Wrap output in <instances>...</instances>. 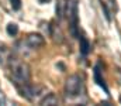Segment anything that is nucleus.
Returning a JSON list of instances; mask_svg holds the SVG:
<instances>
[{
  "label": "nucleus",
  "mask_w": 121,
  "mask_h": 106,
  "mask_svg": "<svg viewBox=\"0 0 121 106\" xmlns=\"http://www.w3.org/2000/svg\"><path fill=\"white\" fill-rule=\"evenodd\" d=\"M10 68H11V75H13V81L17 85H26L28 83L31 76L30 72V67L26 62L17 61L14 58H10Z\"/></svg>",
  "instance_id": "nucleus-1"
},
{
  "label": "nucleus",
  "mask_w": 121,
  "mask_h": 106,
  "mask_svg": "<svg viewBox=\"0 0 121 106\" xmlns=\"http://www.w3.org/2000/svg\"><path fill=\"white\" fill-rule=\"evenodd\" d=\"M66 14L69 17V26H70L72 35L79 37V34H78V0H68Z\"/></svg>",
  "instance_id": "nucleus-2"
},
{
  "label": "nucleus",
  "mask_w": 121,
  "mask_h": 106,
  "mask_svg": "<svg viewBox=\"0 0 121 106\" xmlns=\"http://www.w3.org/2000/svg\"><path fill=\"white\" fill-rule=\"evenodd\" d=\"M82 91V78L79 75H70L65 82V93L69 98H75Z\"/></svg>",
  "instance_id": "nucleus-3"
},
{
  "label": "nucleus",
  "mask_w": 121,
  "mask_h": 106,
  "mask_svg": "<svg viewBox=\"0 0 121 106\" xmlns=\"http://www.w3.org/2000/svg\"><path fill=\"white\" fill-rule=\"evenodd\" d=\"M26 44H27L30 48L35 50V48L42 47V45L45 44V40H44L42 35L38 34V33H31V34H28L27 38H26Z\"/></svg>",
  "instance_id": "nucleus-4"
},
{
  "label": "nucleus",
  "mask_w": 121,
  "mask_h": 106,
  "mask_svg": "<svg viewBox=\"0 0 121 106\" xmlns=\"http://www.w3.org/2000/svg\"><path fill=\"white\" fill-rule=\"evenodd\" d=\"M10 51L4 47V45H0V65L6 67L9 62H10Z\"/></svg>",
  "instance_id": "nucleus-5"
},
{
  "label": "nucleus",
  "mask_w": 121,
  "mask_h": 106,
  "mask_svg": "<svg viewBox=\"0 0 121 106\" xmlns=\"http://www.w3.org/2000/svg\"><path fill=\"white\" fill-rule=\"evenodd\" d=\"M59 103V99L54 95V93H48L42 101H41V105L44 106H52V105H58Z\"/></svg>",
  "instance_id": "nucleus-6"
},
{
  "label": "nucleus",
  "mask_w": 121,
  "mask_h": 106,
  "mask_svg": "<svg viewBox=\"0 0 121 106\" xmlns=\"http://www.w3.org/2000/svg\"><path fill=\"white\" fill-rule=\"evenodd\" d=\"M90 52V42L86 37H80V54L87 55Z\"/></svg>",
  "instance_id": "nucleus-7"
},
{
  "label": "nucleus",
  "mask_w": 121,
  "mask_h": 106,
  "mask_svg": "<svg viewBox=\"0 0 121 106\" xmlns=\"http://www.w3.org/2000/svg\"><path fill=\"white\" fill-rule=\"evenodd\" d=\"M94 81H96L101 88H104L106 92H108V89H107V86H106V83H104V81H103V78H101V75H100V68H99V67L94 68Z\"/></svg>",
  "instance_id": "nucleus-8"
},
{
  "label": "nucleus",
  "mask_w": 121,
  "mask_h": 106,
  "mask_svg": "<svg viewBox=\"0 0 121 106\" xmlns=\"http://www.w3.org/2000/svg\"><path fill=\"white\" fill-rule=\"evenodd\" d=\"M18 33V26L16 24V23H10L9 26H7V34L9 35H16Z\"/></svg>",
  "instance_id": "nucleus-9"
},
{
  "label": "nucleus",
  "mask_w": 121,
  "mask_h": 106,
  "mask_svg": "<svg viewBox=\"0 0 121 106\" xmlns=\"http://www.w3.org/2000/svg\"><path fill=\"white\" fill-rule=\"evenodd\" d=\"M56 14H58L59 18L63 16V1H62V0H59L58 4H56Z\"/></svg>",
  "instance_id": "nucleus-10"
},
{
  "label": "nucleus",
  "mask_w": 121,
  "mask_h": 106,
  "mask_svg": "<svg viewBox=\"0 0 121 106\" xmlns=\"http://www.w3.org/2000/svg\"><path fill=\"white\" fill-rule=\"evenodd\" d=\"M13 10H20L21 9V0H10Z\"/></svg>",
  "instance_id": "nucleus-11"
},
{
  "label": "nucleus",
  "mask_w": 121,
  "mask_h": 106,
  "mask_svg": "<svg viewBox=\"0 0 121 106\" xmlns=\"http://www.w3.org/2000/svg\"><path fill=\"white\" fill-rule=\"evenodd\" d=\"M0 105H6V96L3 95V92H0Z\"/></svg>",
  "instance_id": "nucleus-12"
},
{
  "label": "nucleus",
  "mask_w": 121,
  "mask_h": 106,
  "mask_svg": "<svg viewBox=\"0 0 121 106\" xmlns=\"http://www.w3.org/2000/svg\"><path fill=\"white\" fill-rule=\"evenodd\" d=\"M41 1H42V3H45V1H48V0H41Z\"/></svg>",
  "instance_id": "nucleus-13"
}]
</instances>
